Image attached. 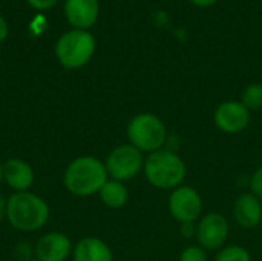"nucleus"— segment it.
Returning a JSON list of instances; mask_svg holds the SVG:
<instances>
[{
  "instance_id": "f257e3e1",
  "label": "nucleus",
  "mask_w": 262,
  "mask_h": 261,
  "mask_svg": "<svg viewBox=\"0 0 262 261\" xmlns=\"http://www.w3.org/2000/svg\"><path fill=\"white\" fill-rule=\"evenodd\" d=\"M109 180L104 162L92 155L74 158L64 169L63 185L75 197H91L98 194Z\"/></svg>"
},
{
  "instance_id": "f03ea898",
  "label": "nucleus",
  "mask_w": 262,
  "mask_h": 261,
  "mask_svg": "<svg viewBox=\"0 0 262 261\" xmlns=\"http://www.w3.org/2000/svg\"><path fill=\"white\" fill-rule=\"evenodd\" d=\"M49 215L48 203L34 192H14L6 200V220L17 231H38L48 223Z\"/></svg>"
},
{
  "instance_id": "7ed1b4c3",
  "label": "nucleus",
  "mask_w": 262,
  "mask_h": 261,
  "mask_svg": "<svg viewBox=\"0 0 262 261\" xmlns=\"http://www.w3.org/2000/svg\"><path fill=\"white\" fill-rule=\"evenodd\" d=\"M146 180L157 189H175L183 185L187 168L184 160L170 149H160L147 155L143 168Z\"/></svg>"
},
{
  "instance_id": "20e7f679",
  "label": "nucleus",
  "mask_w": 262,
  "mask_h": 261,
  "mask_svg": "<svg viewBox=\"0 0 262 261\" xmlns=\"http://www.w3.org/2000/svg\"><path fill=\"white\" fill-rule=\"evenodd\" d=\"M127 138L143 154H152L164 148L167 142V128L160 117L150 112H141L130 118L127 125Z\"/></svg>"
},
{
  "instance_id": "39448f33",
  "label": "nucleus",
  "mask_w": 262,
  "mask_h": 261,
  "mask_svg": "<svg viewBox=\"0 0 262 261\" xmlns=\"http://www.w3.org/2000/svg\"><path fill=\"white\" fill-rule=\"evenodd\" d=\"M55 57L66 69H78L88 65L95 52V38L84 29H71L55 43Z\"/></svg>"
},
{
  "instance_id": "423d86ee",
  "label": "nucleus",
  "mask_w": 262,
  "mask_h": 261,
  "mask_svg": "<svg viewBox=\"0 0 262 261\" xmlns=\"http://www.w3.org/2000/svg\"><path fill=\"white\" fill-rule=\"evenodd\" d=\"M104 166L109 178L117 182H129L135 178L144 168L143 152L130 143L115 146L106 157Z\"/></svg>"
},
{
  "instance_id": "0eeeda50",
  "label": "nucleus",
  "mask_w": 262,
  "mask_h": 261,
  "mask_svg": "<svg viewBox=\"0 0 262 261\" xmlns=\"http://www.w3.org/2000/svg\"><path fill=\"white\" fill-rule=\"evenodd\" d=\"M169 212L178 223H196L203 214V198L200 192L187 185L172 189Z\"/></svg>"
},
{
  "instance_id": "6e6552de",
  "label": "nucleus",
  "mask_w": 262,
  "mask_h": 261,
  "mask_svg": "<svg viewBox=\"0 0 262 261\" xmlns=\"http://www.w3.org/2000/svg\"><path fill=\"white\" fill-rule=\"evenodd\" d=\"M229 222L223 214L210 212L196 222V242L204 251H220L229 238Z\"/></svg>"
},
{
  "instance_id": "1a4fd4ad",
  "label": "nucleus",
  "mask_w": 262,
  "mask_h": 261,
  "mask_svg": "<svg viewBox=\"0 0 262 261\" xmlns=\"http://www.w3.org/2000/svg\"><path fill=\"white\" fill-rule=\"evenodd\" d=\"M252 120L250 111L238 100H226L218 105L213 114L216 128L224 134L243 132Z\"/></svg>"
},
{
  "instance_id": "9d476101",
  "label": "nucleus",
  "mask_w": 262,
  "mask_h": 261,
  "mask_svg": "<svg viewBox=\"0 0 262 261\" xmlns=\"http://www.w3.org/2000/svg\"><path fill=\"white\" fill-rule=\"evenodd\" d=\"M72 251L74 246L63 232H49L40 237L34 246V255L38 261H66Z\"/></svg>"
},
{
  "instance_id": "9b49d317",
  "label": "nucleus",
  "mask_w": 262,
  "mask_h": 261,
  "mask_svg": "<svg viewBox=\"0 0 262 261\" xmlns=\"http://www.w3.org/2000/svg\"><path fill=\"white\" fill-rule=\"evenodd\" d=\"M100 15L98 0H66L64 2V17L74 29L91 28Z\"/></svg>"
},
{
  "instance_id": "f8f14e48",
  "label": "nucleus",
  "mask_w": 262,
  "mask_h": 261,
  "mask_svg": "<svg viewBox=\"0 0 262 261\" xmlns=\"http://www.w3.org/2000/svg\"><path fill=\"white\" fill-rule=\"evenodd\" d=\"M3 182L14 192L29 191L35 182V172L32 166L23 158H8L3 163Z\"/></svg>"
},
{
  "instance_id": "ddd939ff",
  "label": "nucleus",
  "mask_w": 262,
  "mask_h": 261,
  "mask_svg": "<svg viewBox=\"0 0 262 261\" xmlns=\"http://www.w3.org/2000/svg\"><path fill=\"white\" fill-rule=\"evenodd\" d=\"M233 218L244 229H253L262 222V202L253 192L241 194L233 205Z\"/></svg>"
},
{
  "instance_id": "4468645a",
  "label": "nucleus",
  "mask_w": 262,
  "mask_h": 261,
  "mask_svg": "<svg viewBox=\"0 0 262 261\" xmlns=\"http://www.w3.org/2000/svg\"><path fill=\"white\" fill-rule=\"evenodd\" d=\"M72 261H114V255L106 242L97 237H86L74 246Z\"/></svg>"
},
{
  "instance_id": "2eb2a0df",
  "label": "nucleus",
  "mask_w": 262,
  "mask_h": 261,
  "mask_svg": "<svg viewBox=\"0 0 262 261\" xmlns=\"http://www.w3.org/2000/svg\"><path fill=\"white\" fill-rule=\"evenodd\" d=\"M98 195H100V200L103 202V205H106L111 209L123 208L129 200L127 186L123 182H117V180H112V178H109L103 185Z\"/></svg>"
},
{
  "instance_id": "dca6fc26",
  "label": "nucleus",
  "mask_w": 262,
  "mask_h": 261,
  "mask_svg": "<svg viewBox=\"0 0 262 261\" xmlns=\"http://www.w3.org/2000/svg\"><path fill=\"white\" fill-rule=\"evenodd\" d=\"M250 112L258 111L262 108V85L261 83H252L246 86V89L241 94L239 100Z\"/></svg>"
},
{
  "instance_id": "f3484780",
  "label": "nucleus",
  "mask_w": 262,
  "mask_h": 261,
  "mask_svg": "<svg viewBox=\"0 0 262 261\" xmlns=\"http://www.w3.org/2000/svg\"><path fill=\"white\" fill-rule=\"evenodd\" d=\"M215 261H252V255L246 248L232 245L220 249Z\"/></svg>"
},
{
  "instance_id": "a211bd4d",
  "label": "nucleus",
  "mask_w": 262,
  "mask_h": 261,
  "mask_svg": "<svg viewBox=\"0 0 262 261\" xmlns=\"http://www.w3.org/2000/svg\"><path fill=\"white\" fill-rule=\"evenodd\" d=\"M180 261H207V254L201 246L192 245L181 252Z\"/></svg>"
},
{
  "instance_id": "6ab92c4d",
  "label": "nucleus",
  "mask_w": 262,
  "mask_h": 261,
  "mask_svg": "<svg viewBox=\"0 0 262 261\" xmlns=\"http://www.w3.org/2000/svg\"><path fill=\"white\" fill-rule=\"evenodd\" d=\"M250 192H253L259 200L262 202V165L255 171L250 180Z\"/></svg>"
},
{
  "instance_id": "aec40b11",
  "label": "nucleus",
  "mask_w": 262,
  "mask_h": 261,
  "mask_svg": "<svg viewBox=\"0 0 262 261\" xmlns=\"http://www.w3.org/2000/svg\"><path fill=\"white\" fill-rule=\"evenodd\" d=\"M29 6H32L37 11H49L54 8L60 0H26Z\"/></svg>"
},
{
  "instance_id": "412c9836",
  "label": "nucleus",
  "mask_w": 262,
  "mask_h": 261,
  "mask_svg": "<svg viewBox=\"0 0 262 261\" xmlns=\"http://www.w3.org/2000/svg\"><path fill=\"white\" fill-rule=\"evenodd\" d=\"M181 235L184 238L196 237V223H181Z\"/></svg>"
},
{
  "instance_id": "4be33fe9",
  "label": "nucleus",
  "mask_w": 262,
  "mask_h": 261,
  "mask_svg": "<svg viewBox=\"0 0 262 261\" xmlns=\"http://www.w3.org/2000/svg\"><path fill=\"white\" fill-rule=\"evenodd\" d=\"M8 37V23L6 20L0 15V42H3Z\"/></svg>"
},
{
  "instance_id": "5701e85b",
  "label": "nucleus",
  "mask_w": 262,
  "mask_h": 261,
  "mask_svg": "<svg viewBox=\"0 0 262 261\" xmlns=\"http://www.w3.org/2000/svg\"><path fill=\"white\" fill-rule=\"evenodd\" d=\"M193 5H196V6H200V8H207V6H212V5H215L218 0H190Z\"/></svg>"
},
{
  "instance_id": "b1692460",
  "label": "nucleus",
  "mask_w": 262,
  "mask_h": 261,
  "mask_svg": "<svg viewBox=\"0 0 262 261\" xmlns=\"http://www.w3.org/2000/svg\"><path fill=\"white\" fill-rule=\"evenodd\" d=\"M6 218V200L0 195V223Z\"/></svg>"
},
{
  "instance_id": "393cba45",
  "label": "nucleus",
  "mask_w": 262,
  "mask_h": 261,
  "mask_svg": "<svg viewBox=\"0 0 262 261\" xmlns=\"http://www.w3.org/2000/svg\"><path fill=\"white\" fill-rule=\"evenodd\" d=\"M3 182V163H0V185Z\"/></svg>"
},
{
  "instance_id": "a878e982",
  "label": "nucleus",
  "mask_w": 262,
  "mask_h": 261,
  "mask_svg": "<svg viewBox=\"0 0 262 261\" xmlns=\"http://www.w3.org/2000/svg\"><path fill=\"white\" fill-rule=\"evenodd\" d=\"M26 261H38V260H35V258H31V260H26Z\"/></svg>"
}]
</instances>
